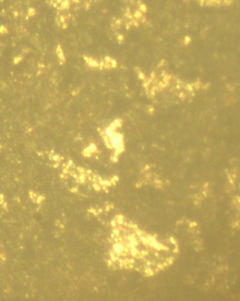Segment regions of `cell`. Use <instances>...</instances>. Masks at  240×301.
<instances>
[{"mask_svg": "<svg viewBox=\"0 0 240 301\" xmlns=\"http://www.w3.org/2000/svg\"><path fill=\"white\" fill-rule=\"evenodd\" d=\"M107 134L109 137L111 143L114 148L116 149L117 151H121L122 150V137L120 135L117 133L113 132L111 129H107Z\"/></svg>", "mask_w": 240, "mask_h": 301, "instance_id": "obj_1", "label": "cell"}, {"mask_svg": "<svg viewBox=\"0 0 240 301\" xmlns=\"http://www.w3.org/2000/svg\"><path fill=\"white\" fill-rule=\"evenodd\" d=\"M114 250H115V252L116 253H121L122 250H123V246L121 244H116L114 246Z\"/></svg>", "mask_w": 240, "mask_h": 301, "instance_id": "obj_2", "label": "cell"}, {"mask_svg": "<svg viewBox=\"0 0 240 301\" xmlns=\"http://www.w3.org/2000/svg\"><path fill=\"white\" fill-rule=\"evenodd\" d=\"M142 13L141 11H137L135 12V17H136V18H140V17H142Z\"/></svg>", "mask_w": 240, "mask_h": 301, "instance_id": "obj_5", "label": "cell"}, {"mask_svg": "<svg viewBox=\"0 0 240 301\" xmlns=\"http://www.w3.org/2000/svg\"><path fill=\"white\" fill-rule=\"evenodd\" d=\"M139 9H140L141 11L146 12L147 11V6L145 5V4H141L140 6H139Z\"/></svg>", "mask_w": 240, "mask_h": 301, "instance_id": "obj_3", "label": "cell"}, {"mask_svg": "<svg viewBox=\"0 0 240 301\" xmlns=\"http://www.w3.org/2000/svg\"><path fill=\"white\" fill-rule=\"evenodd\" d=\"M114 234H119V232H118V230H114Z\"/></svg>", "mask_w": 240, "mask_h": 301, "instance_id": "obj_6", "label": "cell"}, {"mask_svg": "<svg viewBox=\"0 0 240 301\" xmlns=\"http://www.w3.org/2000/svg\"><path fill=\"white\" fill-rule=\"evenodd\" d=\"M89 64L92 65V66H97L98 65L97 63L95 61H94V60H90V61H89Z\"/></svg>", "mask_w": 240, "mask_h": 301, "instance_id": "obj_4", "label": "cell"}]
</instances>
